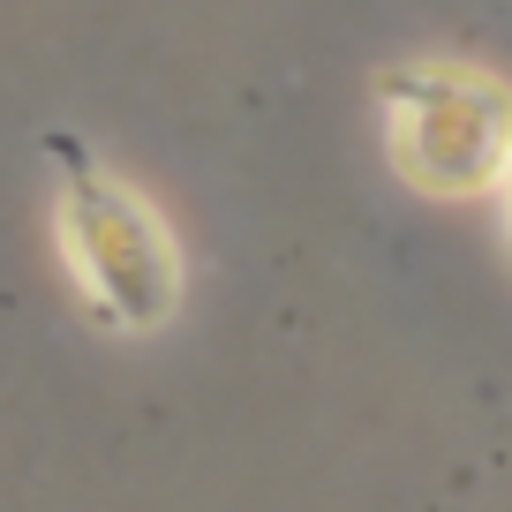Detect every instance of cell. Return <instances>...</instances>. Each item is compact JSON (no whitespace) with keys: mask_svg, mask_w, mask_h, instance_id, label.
<instances>
[{"mask_svg":"<svg viewBox=\"0 0 512 512\" xmlns=\"http://www.w3.org/2000/svg\"><path fill=\"white\" fill-rule=\"evenodd\" d=\"M61 159V226H68V256H76L83 287H91L98 317L121 332H151L181 294V264L166 226L151 219L113 174H98L83 159L76 136H53Z\"/></svg>","mask_w":512,"mask_h":512,"instance_id":"6da1fadb","label":"cell"},{"mask_svg":"<svg viewBox=\"0 0 512 512\" xmlns=\"http://www.w3.org/2000/svg\"><path fill=\"white\" fill-rule=\"evenodd\" d=\"M392 106H400V166L430 189H467L497 166V144H505V106H497L490 83L475 76H400L392 83Z\"/></svg>","mask_w":512,"mask_h":512,"instance_id":"7a4b0ae2","label":"cell"}]
</instances>
